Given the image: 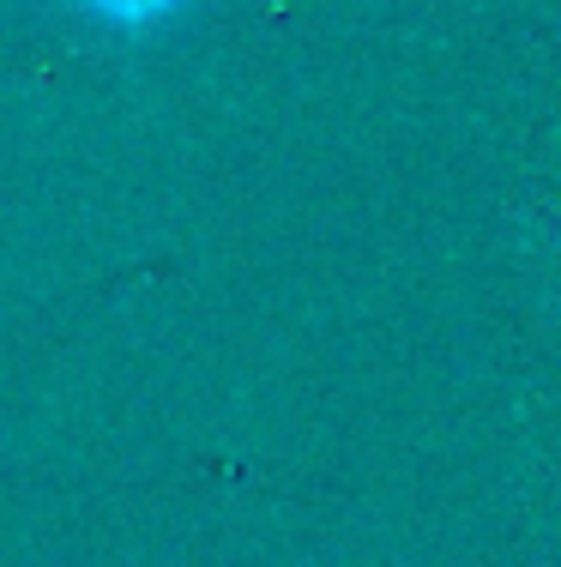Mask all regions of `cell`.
Here are the masks:
<instances>
[{"instance_id": "cell-1", "label": "cell", "mask_w": 561, "mask_h": 567, "mask_svg": "<svg viewBox=\"0 0 561 567\" xmlns=\"http://www.w3.org/2000/svg\"><path fill=\"white\" fill-rule=\"evenodd\" d=\"M97 12H110V19H152V12L176 7V0H91Z\"/></svg>"}]
</instances>
